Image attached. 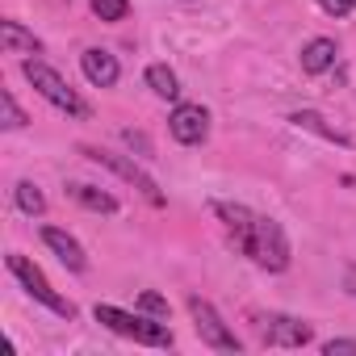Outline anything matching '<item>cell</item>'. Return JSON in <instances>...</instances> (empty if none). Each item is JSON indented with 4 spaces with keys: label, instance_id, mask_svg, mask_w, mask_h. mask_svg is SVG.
<instances>
[{
    "label": "cell",
    "instance_id": "obj_1",
    "mask_svg": "<svg viewBox=\"0 0 356 356\" xmlns=\"http://www.w3.org/2000/svg\"><path fill=\"white\" fill-rule=\"evenodd\" d=\"M92 314H97V323H105L109 331H118V335H126V339H134V343H147V348H172V331H168L163 323H151V318L126 314V310H118V306H97Z\"/></svg>",
    "mask_w": 356,
    "mask_h": 356
},
{
    "label": "cell",
    "instance_id": "obj_2",
    "mask_svg": "<svg viewBox=\"0 0 356 356\" xmlns=\"http://www.w3.org/2000/svg\"><path fill=\"white\" fill-rule=\"evenodd\" d=\"M22 72H26V80H30L55 109H63V113H72V118H84V113H88V105L76 97V88H67V80H63L55 67H47V63H38V59H26Z\"/></svg>",
    "mask_w": 356,
    "mask_h": 356
},
{
    "label": "cell",
    "instance_id": "obj_3",
    "mask_svg": "<svg viewBox=\"0 0 356 356\" xmlns=\"http://www.w3.org/2000/svg\"><path fill=\"white\" fill-rule=\"evenodd\" d=\"M243 252L260 268H268V273H281L289 264V239H285V231H281L277 218H256V231H252V239H248Z\"/></svg>",
    "mask_w": 356,
    "mask_h": 356
},
{
    "label": "cell",
    "instance_id": "obj_4",
    "mask_svg": "<svg viewBox=\"0 0 356 356\" xmlns=\"http://www.w3.org/2000/svg\"><path fill=\"white\" fill-rule=\"evenodd\" d=\"M9 273H13V277L26 285V293H30V298H38L42 306H51L59 318H76V306L51 289V281L42 277V268H38V264H30L26 256H17V252H13V256H9Z\"/></svg>",
    "mask_w": 356,
    "mask_h": 356
},
{
    "label": "cell",
    "instance_id": "obj_5",
    "mask_svg": "<svg viewBox=\"0 0 356 356\" xmlns=\"http://www.w3.org/2000/svg\"><path fill=\"white\" fill-rule=\"evenodd\" d=\"M189 314H193V327H197V335H202L206 348H214V352H239L235 331L218 318V310H214L210 302H202V298L193 293V298H189Z\"/></svg>",
    "mask_w": 356,
    "mask_h": 356
},
{
    "label": "cell",
    "instance_id": "obj_6",
    "mask_svg": "<svg viewBox=\"0 0 356 356\" xmlns=\"http://www.w3.org/2000/svg\"><path fill=\"white\" fill-rule=\"evenodd\" d=\"M80 151H84L88 159H97V163L113 168V172L122 176V181H130L134 189H143V193H147V197H151L155 206H163V193H159V185L151 181V176H147V172H143V168H138L134 159H126V155H113V151H92V147H80Z\"/></svg>",
    "mask_w": 356,
    "mask_h": 356
},
{
    "label": "cell",
    "instance_id": "obj_7",
    "mask_svg": "<svg viewBox=\"0 0 356 356\" xmlns=\"http://www.w3.org/2000/svg\"><path fill=\"white\" fill-rule=\"evenodd\" d=\"M168 130L176 143H185V147H197L206 134H210V113L202 105H176L172 118H168Z\"/></svg>",
    "mask_w": 356,
    "mask_h": 356
},
{
    "label": "cell",
    "instance_id": "obj_8",
    "mask_svg": "<svg viewBox=\"0 0 356 356\" xmlns=\"http://www.w3.org/2000/svg\"><path fill=\"white\" fill-rule=\"evenodd\" d=\"M264 323H268V327H264V343H273V348H306V343L314 339V327L302 323V318L268 314Z\"/></svg>",
    "mask_w": 356,
    "mask_h": 356
},
{
    "label": "cell",
    "instance_id": "obj_9",
    "mask_svg": "<svg viewBox=\"0 0 356 356\" xmlns=\"http://www.w3.org/2000/svg\"><path fill=\"white\" fill-rule=\"evenodd\" d=\"M80 67H84L88 84H97V88H113V84H118V76H122L118 59H113L109 51H101V47L84 51V55H80Z\"/></svg>",
    "mask_w": 356,
    "mask_h": 356
},
{
    "label": "cell",
    "instance_id": "obj_10",
    "mask_svg": "<svg viewBox=\"0 0 356 356\" xmlns=\"http://www.w3.org/2000/svg\"><path fill=\"white\" fill-rule=\"evenodd\" d=\"M42 243L72 268V273H84L88 268V256H84V248L67 235V231H59V227H42Z\"/></svg>",
    "mask_w": 356,
    "mask_h": 356
},
{
    "label": "cell",
    "instance_id": "obj_11",
    "mask_svg": "<svg viewBox=\"0 0 356 356\" xmlns=\"http://www.w3.org/2000/svg\"><path fill=\"white\" fill-rule=\"evenodd\" d=\"M214 214L231 227L235 243H239V248H248V239H252V231H256V218H260V214H252L248 206H231V202H214Z\"/></svg>",
    "mask_w": 356,
    "mask_h": 356
},
{
    "label": "cell",
    "instance_id": "obj_12",
    "mask_svg": "<svg viewBox=\"0 0 356 356\" xmlns=\"http://www.w3.org/2000/svg\"><path fill=\"white\" fill-rule=\"evenodd\" d=\"M298 130H310V134H318V138H327V143H339V147H348L352 143V134L348 130H339V126H331L323 113H314V109H298L293 118H289Z\"/></svg>",
    "mask_w": 356,
    "mask_h": 356
},
{
    "label": "cell",
    "instance_id": "obj_13",
    "mask_svg": "<svg viewBox=\"0 0 356 356\" xmlns=\"http://www.w3.org/2000/svg\"><path fill=\"white\" fill-rule=\"evenodd\" d=\"M335 55H339V51H335L331 38H314V42L302 47V72H306V76H323V72L335 63Z\"/></svg>",
    "mask_w": 356,
    "mask_h": 356
},
{
    "label": "cell",
    "instance_id": "obj_14",
    "mask_svg": "<svg viewBox=\"0 0 356 356\" xmlns=\"http://www.w3.org/2000/svg\"><path fill=\"white\" fill-rule=\"evenodd\" d=\"M67 197H76L84 210H97V214H118V197L92 189V185H67Z\"/></svg>",
    "mask_w": 356,
    "mask_h": 356
},
{
    "label": "cell",
    "instance_id": "obj_15",
    "mask_svg": "<svg viewBox=\"0 0 356 356\" xmlns=\"http://www.w3.org/2000/svg\"><path fill=\"white\" fill-rule=\"evenodd\" d=\"M0 42H5V51H26V55H34L38 51V38L30 34V30H22L17 22H0Z\"/></svg>",
    "mask_w": 356,
    "mask_h": 356
},
{
    "label": "cell",
    "instance_id": "obj_16",
    "mask_svg": "<svg viewBox=\"0 0 356 356\" xmlns=\"http://www.w3.org/2000/svg\"><path fill=\"white\" fill-rule=\"evenodd\" d=\"M147 84H151V92L163 97V101H172L176 92H181V84H176V72L163 67V63H151V67H147Z\"/></svg>",
    "mask_w": 356,
    "mask_h": 356
},
{
    "label": "cell",
    "instance_id": "obj_17",
    "mask_svg": "<svg viewBox=\"0 0 356 356\" xmlns=\"http://www.w3.org/2000/svg\"><path fill=\"white\" fill-rule=\"evenodd\" d=\"M17 206H22L26 214H42V210H47V197L38 193V185L22 181V185H17Z\"/></svg>",
    "mask_w": 356,
    "mask_h": 356
},
{
    "label": "cell",
    "instance_id": "obj_18",
    "mask_svg": "<svg viewBox=\"0 0 356 356\" xmlns=\"http://www.w3.org/2000/svg\"><path fill=\"white\" fill-rule=\"evenodd\" d=\"M92 13L101 22H122L130 13V5H126V0H92Z\"/></svg>",
    "mask_w": 356,
    "mask_h": 356
},
{
    "label": "cell",
    "instance_id": "obj_19",
    "mask_svg": "<svg viewBox=\"0 0 356 356\" xmlns=\"http://www.w3.org/2000/svg\"><path fill=\"white\" fill-rule=\"evenodd\" d=\"M0 105H5V130H22V126H26V113H22V105L13 101V92L0 97Z\"/></svg>",
    "mask_w": 356,
    "mask_h": 356
},
{
    "label": "cell",
    "instance_id": "obj_20",
    "mask_svg": "<svg viewBox=\"0 0 356 356\" xmlns=\"http://www.w3.org/2000/svg\"><path fill=\"white\" fill-rule=\"evenodd\" d=\"M138 310H143V314H151V318H168V298H159V293H151V289H147V293L138 298Z\"/></svg>",
    "mask_w": 356,
    "mask_h": 356
},
{
    "label": "cell",
    "instance_id": "obj_21",
    "mask_svg": "<svg viewBox=\"0 0 356 356\" xmlns=\"http://www.w3.org/2000/svg\"><path fill=\"white\" fill-rule=\"evenodd\" d=\"M318 9L331 13V17H348V13L356 9V0H318Z\"/></svg>",
    "mask_w": 356,
    "mask_h": 356
},
{
    "label": "cell",
    "instance_id": "obj_22",
    "mask_svg": "<svg viewBox=\"0 0 356 356\" xmlns=\"http://www.w3.org/2000/svg\"><path fill=\"white\" fill-rule=\"evenodd\" d=\"M323 352H327V356H339V352H356V339H327V343H323Z\"/></svg>",
    "mask_w": 356,
    "mask_h": 356
},
{
    "label": "cell",
    "instance_id": "obj_23",
    "mask_svg": "<svg viewBox=\"0 0 356 356\" xmlns=\"http://www.w3.org/2000/svg\"><path fill=\"white\" fill-rule=\"evenodd\" d=\"M122 138H126L130 147H138L143 155H151V143H147V134H134V130H122Z\"/></svg>",
    "mask_w": 356,
    "mask_h": 356
},
{
    "label": "cell",
    "instance_id": "obj_24",
    "mask_svg": "<svg viewBox=\"0 0 356 356\" xmlns=\"http://www.w3.org/2000/svg\"><path fill=\"white\" fill-rule=\"evenodd\" d=\"M343 289L356 298V264H348V268H343Z\"/></svg>",
    "mask_w": 356,
    "mask_h": 356
}]
</instances>
